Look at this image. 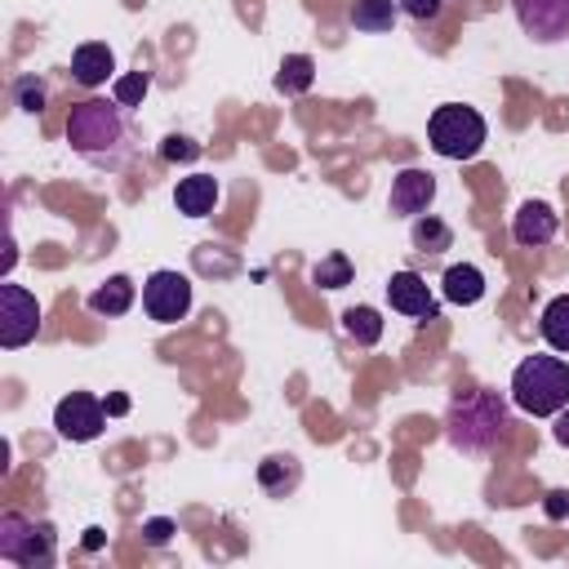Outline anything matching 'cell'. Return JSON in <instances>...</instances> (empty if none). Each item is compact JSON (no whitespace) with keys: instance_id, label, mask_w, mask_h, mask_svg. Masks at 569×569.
Listing matches in <instances>:
<instances>
[{"instance_id":"obj_1","label":"cell","mask_w":569,"mask_h":569,"mask_svg":"<svg viewBox=\"0 0 569 569\" xmlns=\"http://www.w3.org/2000/svg\"><path fill=\"white\" fill-rule=\"evenodd\" d=\"M507 427H511V409L489 387H476V391L453 396V405L445 413V436L462 453H489L507 436Z\"/></svg>"},{"instance_id":"obj_2","label":"cell","mask_w":569,"mask_h":569,"mask_svg":"<svg viewBox=\"0 0 569 569\" xmlns=\"http://www.w3.org/2000/svg\"><path fill=\"white\" fill-rule=\"evenodd\" d=\"M124 138H129V129H124V107L111 98H84V102H76L71 107V116H67V142H71V151H80L84 160H93V164H107V169H116L120 160H124Z\"/></svg>"},{"instance_id":"obj_3","label":"cell","mask_w":569,"mask_h":569,"mask_svg":"<svg viewBox=\"0 0 569 569\" xmlns=\"http://www.w3.org/2000/svg\"><path fill=\"white\" fill-rule=\"evenodd\" d=\"M511 400L533 418L560 413L569 405V365L560 356H525L511 373Z\"/></svg>"},{"instance_id":"obj_4","label":"cell","mask_w":569,"mask_h":569,"mask_svg":"<svg viewBox=\"0 0 569 569\" xmlns=\"http://www.w3.org/2000/svg\"><path fill=\"white\" fill-rule=\"evenodd\" d=\"M485 138H489L485 116L476 107H462V102H445L427 120V142L445 160H471L485 147Z\"/></svg>"},{"instance_id":"obj_5","label":"cell","mask_w":569,"mask_h":569,"mask_svg":"<svg viewBox=\"0 0 569 569\" xmlns=\"http://www.w3.org/2000/svg\"><path fill=\"white\" fill-rule=\"evenodd\" d=\"M0 556L13 565H40L53 556V525H36L22 511H4L0 516Z\"/></svg>"},{"instance_id":"obj_6","label":"cell","mask_w":569,"mask_h":569,"mask_svg":"<svg viewBox=\"0 0 569 569\" xmlns=\"http://www.w3.org/2000/svg\"><path fill=\"white\" fill-rule=\"evenodd\" d=\"M40 333V302L22 284H0V347L18 351Z\"/></svg>"},{"instance_id":"obj_7","label":"cell","mask_w":569,"mask_h":569,"mask_svg":"<svg viewBox=\"0 0 569 569\" xmlns=\"http://www.w3.org/2000/svg\"><path fill=\"white\" fill-rule=\"evenodd\" d=\"M191 307V280L182 271H151L142 280V311L156 320V325H173L182 320Z\"/></svg>"},{"instance_id":"obj_8","label":"cell","mask_w":569,"mask_h":569,"mask_svg":"<svg viewBox=\"0 0 569 569\" xmlns=\"http://www.w3.org/2000/svg\"><path fill=\"white\" fill-rule=\"evenodd\" d=\"M53 427H58L62 440L84 445V440L102 436V427H107V405H102L98 396H89V391H71V396L58 400V409H53Z\"/></svg>"},{"instance_id":"obj_9","label":"cell","mask_w":569,"mask_h":569,"mask_svg":"<svg viewBox=\"0 0 569 569\" xmlns=\"http://www.w3.org/2000/svg\"><path fill=\"white\" fill-rule=\"evenodd\" d=\"M520 31L538 44H560L569 40V0H511Z\"/></svg>"},{"instance_id":"obj_10","label":"cell","mask_w":569,"mask_h":569,"mask_svg":"<svg viewBox=\"0 0 569 569\" xmlns=\"http://www.w3.org/2000/svg\"><path fill=\"white\" fill-rule=\"evenodd\" d=\"M436 200V178L427 169H400L391 178V196H387V209L400 213V218H418L427 213V204Z\"/></svg>"},{"instance_id":"obj_11","label":"cell","mask_w":569,"mask_h":569,"mask_svg":"<svg viewBox=\"0 0 569 569\" xmlns=\"http://www.w3.org/2000/svg\"><path fill=\"white\" fill-rule=\"evenodd\" d=\"M387 302H391V311H400L409 320H436V298L418 271H396L387 280Z\"/></svg>"},{"instance_id":"obj_12","label":"cell","mask_w":569,"mask_h":569,"mask_svg":"<svg viewBox=\"0 0 569 569\" xmlns=\"http://www.w3.org/2000/svg\"><path fill=\"white\" fill-rule=\"evenodd\" d=\"M556 227H560V218H556V209H551L547 200H525V204L516 209V218H511V236H516V244H525V249L551 244V240H556Z\"/></svg>"},{"instance_id":"obj_13","label":"cell","mask_w":569,"mask_h":569,"mask_svg":"<svg viewBox=\"0 0 569 569\" xmlns=\"http://www.w3.org/2000/svg\"><path fill=\"white\" fill-rule=\"evenodd\" d=\"M111 71H116V58H111V49H107L102 40H89V44H80V49L71 53V80L84 84V89L102 84Z\"/></svg>"},{"instance_id":"obj_14","label":"cell","mask_w":569,"mask_h":569,"mask_svg":"<svg viewBox=\"0 0 569 569\" xmlns=\"http://www.w3.org/2000/svg\"><path fill=\"white\" fill-rule=\"evenodd\" d=\"M173 204H178V213H187V218L213 213V204H218V178H209V173L182 178V182L173 187Z\"/></svg>"},{"instance_id":"obj_15","label":"cell","mask_w":569,"mask_h":569,"mask_svg":"<svg viewBox=\"0 0 569 569\" xmlns=\"http://www.w3.org/2000/svg\"><path fill=\"white\" fill-rule=\"evenodd\" d=\"M445 298L449 302H458V307H471V302H480L485 298V276H480V267H471V262H458V267H449L445 271Z\"/></svg>"},{"instance_id":"obj_16","label":"cell","mask_w":569,"mask_h":569,"mask_svg":"<svg viewBox=\"0 0 569 569\" xmlns=\"http://www.w3.org/2000/svg\"><path fill=\"white\" fill-rule=\"evenodd\" d=\"M133 307V280L129 276H107V284H98L89 293V311L98 316H124Z\"/></svg>"},{"instance_id":"obj_17","label":"cell","mask_w":569,"mask_h":569,"mask_svg":"<svg viewBox=\"0 0 569 569\" xmlns=\"http://www.w3.org/2000/svg\"><path fill=\"white\" fill-rule=\"evenodd\" d=\"M396 13H400V0H356L351 4V27L378 36V31L396 27Z\"/></svg>"},{"instance_id":"obj_18","label":"cell","mask_w":569,"mask_h":569,"mask_svg":"<svg viewBox=\"0 0 569 569\" xmlns=\"http://www.w3.org/2000/svg\"><path fill=\"white\" fill-rule=\"evenodd\" d=\"M311 84H316V62L307 53H284V62L276 71V89L293 98V93H307Z\"/></svg>"},{"instance_id":"obj_19","label":"cell","mask_w":569,"mask_h":569,"mask_svg":"<svg viewBox=\"0 0 569 569\" xmlns=\"http://www.w3.org/2000/svg\"><path fill=\"white\" fill-rule=\"evenodd\" d=\"M538 329H542V338H547L551 351H569V293H560V298H551L542 307Z\"/></svg>"},{"instance_id":"obj_20","label":"cell","mask_w":569,"mask_h":569,"mask_svg":"<svg viewBox=\"0 0 569 569\" xmlns=\"http://www.w3.org/2000/svg\"><path fill=\"white\" fill-rule=\"evenodd\" d=\"M409 236H413V249H418V253H445V249L453 244L449 222H440V218H431V213H418L413 227H409Z\"/></svg>"},{"instance_id":"obj_21","label":"cell","mask_w":569,"mask_h":569,"mask_svg":"<svg viewBox=\"0 0 569 569\" xmlns=\"http://www.w3.org/2000/svg\"><path fill=\"white\" fill-rule=\"evenodd\" d=\"M342 329H347V338L356 347H373L382 338V316L373 307H347L342 311Z\"/></svg>"},{"instance_id":"obj_22","label":"cell","mask_w":569,"mask_h":569,"mask_svg":"<svg viewBox=\"0 0 569 569\" xmlns=\"http://www.w3.org/2000/svg\"><path fill=\"white\" fill-rule=\"evenodd\" d=\"M258 480H262L267 493H284V489H293V485H298V458H289V453H271V458H262Z\"/></svg>"},{"instance_id":"obj_23","label":"cell","mask_w":569,"mask_h":569,"mask_svg":"<svg viewBox=\"0 0 569 569\" xmlns=\"http://www.w3.org/2000/svg\"><path fill=\"white\" fill-rule=\"evenodd\" d=\"M311 284H320V289H342V284H351V258H347V253L320 258V262L311 267Z\"/></svg>"},{"instance_id":"obj_24","label":"cell","mask_w":569,"mask_h":569,"mask_svg":"<svg viewBox=\"0 0 569 569\" xmlns=\"http://www.w3.org/2000/svg\"><path fill=\"white\" fill-rule=\"evenodd\" d=\"M147 89H151V76H147V71H129V76H120V80L111 84V98H116L120 107H138V102L147 98Z\"/></svg>"},{"instance_id":"obj_25","label":"cell","mask_w":569,"mask_h":569,"mask_svg":"<svg viewBox=\"0 0 569 569\" xmlns=\"http://www.w3.org/2000/svg\"><path fill=\"white\" fill-rule=\"evenodd\" d=\"M13 102H18L22 111L40 116V111H44V80H36V76H22V80L13 84Z\"/></svg>"},{"instance_id":"obj_26","label":"cell","mask_w":569,"mask_h":569,"mask_svg":"<svg viewBox=\"0 0 569 569\" xmlns=\"http://www.w3.org/2000/svg\"><path fill=\"white\" fill-rule=\"evenodd\" d=\"M160 156H164V160H196V156H200V142H191V138H182V133H169V138L160 142Z\"/></svg>"},{"instance_id":"obj_27","label":"cell","mask_w":569,"mask_h":569,"mask_svg":"<svg viewBox=\"0 0 569 569\" xmlns=\"http://www.w3.org/2000/svg\"><path fill=\"white\" fill-rule=\"evenodd\" d=\"M440 4H445V0H400V13H409V18H418V22H431V18L440 13Z\"/></svg>"},{"instance_id":"obj_28","label":"cell","mask_w":569,"mask_h":569,"mask_svg":"<svg viewBox=\"0 0 569 569\" xmlns=\"http://www.w3.org/2000/svg\"><path fill=\"white\" fill-rule=\"evenodd\" d=\"M542 511H547V520H565L569 516V489H551L542 498Z\"/></svg>"},{"instance_id":"obj_29","label":"cell","mask_w":569,"mask_h":569,"mask_svg":"<svg viewBox=\"0 0 569 569\" xmlns=\"http://www.w3.org/2000/svg\"><path fill=\"white\" fill-rule=\"evenodd\" d=\"M142 533H147V542H151V547H164V542H169V533H173V520L156 516V520H147V525H142Z\"/></svg>"},{"instance_id":"obj_30","label":"cell","mask_w":569,"mask_h":569,"mask_svg":"<svg viewBox=\"0 0 569 569\" xmlns=\"http://www.w3.org/2000/svg\"><path fill=\"white\" fill-rule=\"evenodd\" d=\"M556 445H565V449H569V409H560V413H556Z\"/></svg>"},{"instance_id":"obj_31","label":"cell","mask_w":569,"mask_h":569,"mask_svg":"<svg viewBox=\"0 0 569 569\" xmlns=\"http://www.w3.org/2000/svg\"><path fill=\"white\" fill-rule=\"evenodd\" d=\"M102 542H107V538H102V529H98V525H93V529H84V551H98Z\"/></svg>"},{"instance_id":"obj_32","label":"cell","mask_w":569,"mask_h":569,"mask_svg":"<svg viewBox=\"0 0 569 569\" xmlns=\"http://www.w3.org/2000/svg\"><path fill=\"white\" fill-rule=\"evenodd\" d=\"M124 409H129V400H124V396H111V400H107V413H124Z\"/></svg>"}]
</instances>
